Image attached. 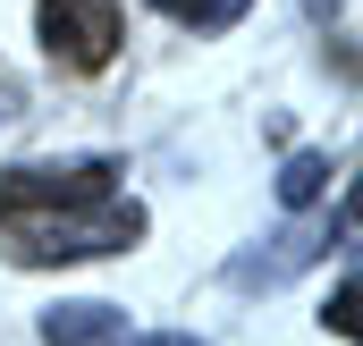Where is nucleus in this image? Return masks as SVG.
<instances>
[{"mask_svg":"<svg viewBox=\"0 0 363 346\" xmlns=\"http://www.w3.org/2000/svg\"><path fill=\"white\" fill-rule=\"evenodd\" d=\"M144 211L118 194V161H26L0 177V254L9 262H93L127 254Z\"/></svg>","mask_w":363,"mask_h":346,"instance_id":"nucleus-1","label":"nucleus"},{"mask_svg":"<svg viewBox=\"0 0 363 346\" xmlns=\"http://www.w3.org/2000/svg\"><path fill=\"white\" fill-rule=\"evenodd\" d=\"M118 43H127L118 0H43V51H51L68 77L110 68V60H118Z\"/></svg>","mask_w":363,"mask_h":346,"instance_id":"nucleus-2","label":"nucleus"},{"mask_svg":"<svg viewBox=\"0 0 363 346\" xmlns=\"http://www.w3.org/2000/svg\"><path fill=\"white\" fill-rule=\"evenodd\" d=\"M43 346H194V338H135V321L118 304H51Z\"/></svg>","mask_w":363,"mask_h":346,"instance_id":"nucleus-3","label":"nucleus"},{"mask_svg":"<svg viewBox=\"0 0 363 346\" xmlns=\"http://www.w3.org/2000/svg\"><path fill=\"white\" fill-rule=\"evenodd\" d=\"M321 186H330V161H321V152H296V161L279 169V203H287V211H304Z\"/></svg>","mask_w":363,"mask_h":346,"instance_id":"nucleus-4","label":"nucleus"},{"mask_svg":"<svg viewBox=\"0 0 363 346\" xmlns=\"http://www.w3.org/2000/svg\"><path fill=\"white\" fill-rule=\"evenodd\" d=\"M152 9H169L178 26H194V34H220V26L245 17V0H152Z\"/></svg>","mask_w":363,"mask_h":346,"instance_id":"nucleus-5","label":"nucleus"},{"mask_svg":"<svg viewBox=\"0 0 363 346\" xmlns=\"http://www.w3.org/2000/svg\"><path fill=\"white\" fill-rule=\"evenodd\" d=\"M338 338H355V279H338V296H330V313H321Z\"/></svg>","mask_w":363,"mask_h":346,"instance_id":"nucleus-6","label":"nucleus"},{"mask_svg":"<svg viewBox=\"0 0 363 346\" xmlns=\"http://www.w3.org/2000/svg\"><path fill=\"white\" fill-rule=\"evenodd\" d=\"M313 9H321V0H313Z\"/></svg>","mask_w":363,"mask_h":346,"instance_id":"nucleus-7","label":"nucleus"}]
</instances>
